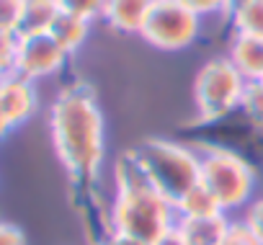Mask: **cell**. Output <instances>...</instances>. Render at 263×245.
Segmentation results:
<instances>
[{"label":"cell","instance_id":"7c38bea8","mask_svg":"<svg viewBox=\"0 0 263 245\" xmlns=\"http://www.w3.org/2000/svg\"><path fill=\"white\" fill-rule=\"evenodd\" d=\"M60 16V8L54 0H24L21 18H18V36H34V34H49L54 18Z\"/></svg>","mask_w":263,"mask_h":245},{"label":"cell","instance_id":"3957f363","mask_svg":"<svg viewBox=\"0 0 263 245\" xmlns=\"http://www.w3.org/2000/svg\"><path fill=\"white\" fill-rule=\"evenodd\" d=\"M142 176L176 206L194 186L201 183V155L194 150L171 142V140H147L129 150Z\"/></svg>","mask_w":263,"mask_h":245},{"label":"cell","instance_id":"9c48e42d","mask_svg":"<svg viewBox=\"0 0 263 245\" xmlns=\"http://www.w3.org/2000/svg\"><path fill=\"white\" fill-rule=\"evenodd\" d=\"M155 0H106L103 21L121 34H140Z\"/></svg>","mask_w":263,"mask_h":245},{"label":"cell","instance_id":"8fae6325","mask_svg":"<svg viewBox=\"0 0 263 245\" xmlns=\"http://www.w3.org/2000/svg\"><path fill=\"white\" fill-rule=\"evenodd\" d=\"M176 230L181 232V237L189 245H222L227 230H230V219L227 214H217V217H178Z\"/></svg>","mask_w":263,"mask_h":245},{"label":"cell","instance_id":"cb8c5ba5","mask_svg":"<svg viewBox=\"0 0 263 245\" xmlns=\"http://www.w3.org/2000/svg\"><path fill=\"white\" fill-rule=\"evenodd\" d=\"M98 245H145V242H140V240H132V237H126V235H119V232H108Z\"/></svg>","mask_w":263,"mask_h":245},{"label":"cell","instance_id":"484cf974","mask_svg":"<svg viewBox=\"0 0 263 245\" xmlns=\"http://www.w3.org/2000/svg\"><path fill=\"white\" fill-rule=\"evenodd\" d=\"M13 127L8 124V119H6V111H3V106H0V140H3L8 132H11Z\"/></svg>","mask_w":263,"mask_h":245},{"label":"cell","instance_id":"30bf717a","mask_svg":"<svg viewBox=\"0 0 263 245\" xmlns=\"http://www.w3.org/2000/svg\"><path fill=\"white\" fill-rule=\"evenodd\" d=\"M227 60L245 80H263V39L250 34H235Z\"/></svg>","mask_w":263,"mask_h":245},{"label":"cell","instance_id":"4fadbf2b","mask_svg":"<svg viewBox=\"0 0 263 245\" xmlns=\"http://www.w3.org/2000/svg\"><path fill=\"white\" fill-rule=\"evenodd\" d=\"M88 31H90V21L85 18H78V16H70V13H60L49 29V36L67 52V54H75L85 39H88Z\"/></svg>","mask_w":263,"mask_h":245},{"label":"cell","instance_id":"9a60e30c","mask_svg":"<svg viewBox=\"0 0 263 245\" xmlns=\"http://www.w3.org/2000/svg\"><path fill=\"white\" fill-rule=\"evenodd\" d=\"M235 34H250L263 39V0H245L230 11Z\"/></svg>","mask_w":263,"mask_h":245},{"label":"cell","instance_id":"ba28073f","mask_svg":"<svg viewBox=\"0 0 263 245\" xmlns=\"http://www.w3.org/2000/svg\"><path fill=\"white\" fill-rule=\"evenodd\" d=\"M0 106H3L11 127L26 124V121L36 114V106H39L34 80H29L18 72L0 75Z\"/></svg>","mask_w":263,"mask_h":245},{"label":"cell","instance_id":"7402d4cb","mask_svg":"<svg viewBox=\"0 0 263 245\" xmlns=\"http://www.w3.org/2000/svg\"><path fill=\"white\" fill-rule=\"evenodd\" d=\"M242 222H245V224H248V227L263 240V196L248 204V209H245V219H242Z\"/></svg>","mask_w":263,"mask_h":245},{"label":"cell","instance_id":"603a6c76","mask_svg":"<svg viewBox=\"0 0 263 245\" xmlns=\"http://www.w3.org/2000/svg\"><path fill=\"white\" fill-rule=\"evenodd\" d=\"M0 245H26V235L18 224L0 219Z\"/></svg>","mask_w":263,"mask_h":245},{"label":"cell","instance_id":"277c9868","mask_svg":"<svg viewBox=\"0 0 263 245\" xmlns=\"http://www.w3.org/2000/svg\"><path fill=\"white\" fill-rule=\"evenodd\" d=\"M245 78L227 57H214L204 62L194 80V103L196 114L204 121H219L240 106Z\"/></svg>","mask_w":263,"mask_h":245},{"label":"cell","instance_id":"5b68a950","mask_svg":"<svg viewBox=\"0 0 263 245\" xmlns=\"http://www.w3.org/2000/svg\"><path fill=\"white\" fill-rule=\"evenodd\" d=\"M201 186L212 191L222 212H230L250 201L255 173L240 155L230 150H209L201 155Z\"/></svg>","mask_w":263,"mask_h":245},{"label":"cell","instance_id":"d4e9b609","mask_svg":"<svg viewBox=\"0 0 263 245\" xmlns=\"http://www.w3.org/2000/svg\"><path fill=\"white\" fill-rule=\"evenodd\" d=\"M155 245H189V242H186V240L181 237V232H178V230L173 227V230H171V232H168L165 237H160V240H158Z\"/></svg>","mask_w":263,"mask_h":245},{"label":"cell","instance_id":"44dd1931","mask_svg":"<svg viewBox=\"0 0 263 245\" xmlns=\"http://www.w3.org/2000/svg\"><path fill=\"white\" fill-rule=\"evenodd\" d=\"M24 0H0V31H16Z\"/></svg>","mask_w":263,"mask_h":245},{"label":"cell","instance_id":"e0dca14e","mask_svg":"<svg viewBox=\"0 0 263 245\" xmlns=\"http://www.w3.org/2000/svg\"><path fill=\"white\" fill-rule=\"evenodd\" d=\"M54 3H57L60 13H70V16L93 21V18H101L103 16L106 0H54Z\"/></svg>","mask_w":263,"mask_h":245},{"label":"cell","instance_id":"6da1fadb","mask_svg":"<svg viewBox=\"0 0 263 245\" xmlns=\"http://www.w3.org/2000/svg\"><path fill=\"white\" fill-rule=\"evenodd\" d=\"M49 132L67 176L78 183L96 181L106 155L103 114L85 83H72L60 90L49 108Z\"/></svg>","mask_w":263,"mask_h":245},{"label":"cell","instance_id":"d6986e66","mask_svg":"<svg viewBox=\"0 0 263 245\" xmlns=\"http://www.w3.org/2000/svg\"><path fill=\"white\" fill-rule=\"evenodd\" d=\"M183 3L191 13H196L199 18H209V16H230V0H178Z\"/></svg>","mask_w":263,"mask_h":245},{"label":"cell","instance_id":"5bb4252c","mask_svg":"<svg viewBox=\"0 0 263 245\" xmlns=\"http://www.w3.org/2000/svg\"><path fill=\"white\" fill-rule=\"evenodd\" d=\"M176 212H178V217H217V214H227V212H222V206H219V201L212 196V191L206 189V186H194L178 204H176Z\"/></svg>","mask_w":263,"mask_h":245},{"label":"cell","instance_id":"8992f818","mask_svg":"<svg viewBox=\"0 0 263 245\" xmlns=\"http://www.w3.org/2000/svg\"><path fill=\"white\" fill-rule=\"evenodd\" d=\"M201 18L178 0H155L140 36L163 52H178L199 39Z\"/></svg>","mask_w":263,"mask_h":245},{"label":"cell","instance_id":"ac0fdd59","mask_svg":"<svg viewBox=\"0 0 263 245\" xmlns=\"http://www.w3.org/2000/svg\"><path fill=\"white\" fill-rule=\"evenodd\" d=\"M18 34L16 31H0V75L16 72V57H18Z\"/></svg>","mask_w":263,"mask_h":245},{"label":"cell","instance_id":"7a4b0ae2","mask_svg":"<svg viewBox=\"0 0 263 245\" xmlns=\"http://www.w3.org/2000/svg\"><path fill=\"white\" fill-rule=\"evenodd\" d=\"M178 222L176 206L142 176L126 153L116 165V196L111 204V232L155 245Z\"/></svg>","mask_w":263,"mask_h":245},{"label":"cell","instance_id":"2e32d148","mask_svg":"<svg viewBox=\"0 0 263 245\" xmlns=\"http://www.w3.org/2000/svg\"><path fill=\"white\" fill-rule=\"evenodd\" d=\"M240 108L245 111V116L255 127H263V80H248L245 83Z\"/></svg>","mask_w":263,"mask_h":245},{"label":"cell","instance_id":"52a82bcc","mask_svg":"<svg viewBox=\"0 0 263 245\" xmlns=\"http://www.w3.org/2000/svg\"><path fill=\"white\" fill-rule=\"evenodd\" d=\"M67 52L49 36V34H34V36H21L18 39V57H16V72L29 78V80H44L57 75L65 62Z\"/></svg>","mask_w":263,"mask_h":245},{"label":"cell","instance_id":"ffe728a7","mask_svg":"<svg viewBox=\"0 0 263 245\" xmlns=\"http://www.w3.org/2000/svg\"><path fill=\"white\" fill-rule=\"evenodd\" d=\"M222 245H263V240L245 222H230V230H227Z\"/></svg>","mask_w":263,"mask_h":245},{"label":"cell","instance_id":"4316f807","mask_svg":"<svg viewBox=\"0 0 263 245\" xmlns=\"http://www.w3.org/2000/svg\"><path fill=\"white\" fill-rule=\"evenodd\" d=\"M240 3H245V0H230V11H232L235 6H240Z\"/></svg>","mask_w":263,"mask_h":245}]
</instances>
